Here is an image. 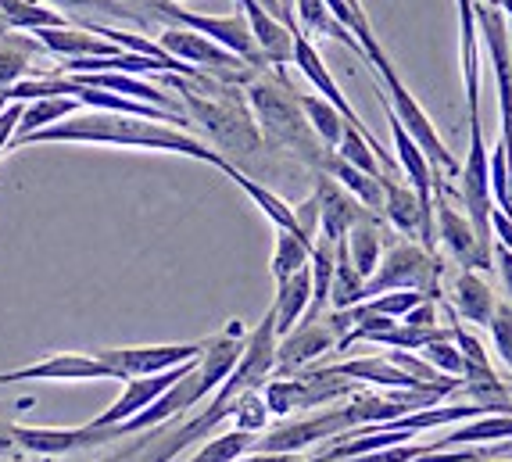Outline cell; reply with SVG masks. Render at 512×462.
I'll return each instance as SVG.
<instances>
[{
    "label": "cell",
    "instance_id": "cell-26",
    "mask_svg": "<svg viewBox=\"0 0 512 462\" xmlns=\"http://www.w3.org/2000/svg\"><path fill=\"white\" fill-rule=\"evenodd\" d=\"M344 248H348V258H351V266H355V273H359L362 280H369V276L376 273V266H380V258H384L380 215L376 212L362 215L359 223L348 230V237H344Z\"/></svg>",
    "mask_w": 512,
    "mask_h": 462
},
{
    "label": "cell",
    "instance_id": "cell-27",
    "mask_svg": "<svg viewBox=\"0 0 512 462\" xmlns=\"http://www.w3.org/2000/svg\"><path fill=\"white\" fill-rule=\"evenodd\" d=\"M79 108H83V104H79L76 97H40V101L22 104V119H18V129H15V137H11L8 151H15L22 140L33 137V133H40V129H47V126H54V122L76 115Z\"/></svg>",
    "mask_w": 512,
    "mask_h": 462
},
{
    "label": "cell",
    "instance_id": "cell-30",
    "mask_svg": "<svg viewBox=\"0 0 512 462\" xmlns=\"http://www.w3.org/2000/svg\"><path fill=\"white\" fill-rule=\"evenodd\" d=\"M301 112H305L312 133L323 140V147L337 151V144H341V137H344V129H348V119H344V115L337 112L326 97H308V94H301Z\"/></svg>",
    "mask_w": 512,
    "mask_h": 462
},
{
    "label": "cell",
    "instance_id": "cell-43",
    "mask_svg": "<svg viewBox=\"0 0 512 462\" xmlns=\"http://www.w3.org/2000/svg\"><path fill=\"white\" fill-rule=\"evenodd\" d=\"M484 4H495V8H498V0H484Z\"/></svg>",
    "mask_w": 512,
    "mask_h": 462
},
{
    "label": "cell",
    "instance_id": "cell-32",
    "mask_svg": "<svg viewBox=\"0 0 512 462\" xmlns=\"http://www.w3.org/2000/svg\"><path fill=\"white\" fill-rule=\"evenodd\" d=\"M362 291H366V280H362V276L355 273V266H351L344 240H337V266H333L330 308H351V305H359Z\"/></svg>",
    "mask_w": 512,
    "mask_h": 462
},
{
    "label": "cell",
    "instance_id": "cell-38",
    "mask_svg": "<svg viewBox=\"0 0 512 462\" xmlns=\"http://www.w3.org/2000/svg\"><path fill=\"white\" fill-rule=\"evenodd\" d=\"M491 255H495V269H498V276H502L505 305L512 308V251L505 248V244H498V240H495V248H491Z\"/></svg>",
    "mask_w": 512,
    "mask_h": 462
},
{
    "label": "cell",
    "instance_id": "cell-45",
    "mask_svg": "<svg viewBox=\"0 0 512 462\" xmlns=\"http://www.w3.org/2000/svg\"><path fill=\"white\" fill-rule=\"evenodd\" d=\"M0 462H11V459H0Z\"/></svg>",
    "mask_w": 512,
    "mask_h": 462
},
{
    "label": "cell",
    "instance_id": "cell-24",
    "mask_svg": "<svg viewBox=\"0 0 512 462\" xmlns=\"http://www.w3.org/2000/svg\"><path fill=\"white\" fill-rule=\"evenodd\" d=\"M498 441H512V416L509 412H487L470 423H459L455 430L427 445V452H444V448H462V445H498Z\"/></svg>",
    "mask_w": 512,
    "mask_h": 462
},
{
    "label": "cell",
    "instance_id": "cell-18",
    "mask_svg": "<svg viewBox=\"0 0 512 462\" xmlns=\"http://www.w3.org/2000/svg\"><path fill=\"white\" fill-rule=\"evenodd\" d=\"M43 43L36 40L33 33H11L0 36V94L18 86L22 79H33V76H47L54 69H36V61L43 58Z\"/></svg>",
    "mask_w": 512,
    "mask_h": 462
},
{
    "label": "cell",
    "instance_id": "cell-33",
    "mask_svg": "<svg viewBox=\"0 0 512 462\" xmlns=\"http://www.w3.org/2000/svg\"><path fill=\"white\" fill-rule=\"evenodd\" d=\"M255 448V434L244 430H226V434H212L205 445H197V452L187 462H237L240 455H248Z\"/></svg>",
    "mask_w": 512,
    "mask_h": 462
},
{
    "label": "cell",
    "instance_id": "cell-4",
    "mask_svg": "<svg viewBox=\"0 0 512 462\" xmlns=\"http://www.w3.org/2000/svg\"><path fill=\"white\" fill-rule=\"evenodd\" d=\"M366 61L373 65V72L380 76V83L387 86V90H380L384 94V101L391 104V112L398 115V122H402L405 129H409V137L419 144V151L427 154V162L434 165V172L441 176V172H448V176H459L462 165L455 162V154L444 147V140L437 137V126L430 122V115L423 112V104L412 97V90L402 83V76H398V69L391 65V58L384 54V47H376V51L366 54Z\"/></svg>",
    "mask_w": 512,
    "mask_h": 462
},
{
    "label": "cell",
    "instance_id": "cell-42",
    "mask_svg": "<svg viewBox=\"0 0 512 462\" xmlns=\"http://www.w3.org/2000/svg\"><path fill=\"white\" fill-rule=\"evenodd\" d=\"M4 33H11V29H8V22H4V18H0V36H4Z\"/></svg>",
    "mask_w": 512,
    "mask_h": 462
},
{
    "label": "cell",
    "instance_id": "cell-19",
    "mask_svg": "<svg viewBox=\"0 0 512 462\" xmlns=\"http://www.w3.org/2000/svg\"><path fill=\"white\" fill-rule=\"evenodd\" d=\"M36 40L43 43V51L54 54L61 61H83V58H111L122 54L119 43L104 40V36L90 33V29L65 26V29H36Z\"/></svg>",
    "mask_w": 512,
    "mask_h": 462
},
{
    "label": "cell",
    "instance_id": "cell-6",
    "mask_svg": "<svg viewBox=\"0 0 512 462\" xmlns=\"http://www.w3.org/2000/svg\"><path fill=\"white\" fill-rule=\"evenodd\" d=\"M154 43H158V47H162V51L169 54V58L183 61V65H190V69H197V72H205V76L219 79V83L248 86L251 79L262 76V72H258L255 65H248L244 58H237L233 51L219 47V43L208 40V36L194 33V29L165 26Z\"/></svg>",
    "mask_w": 512,
    "mask_h": 462
},
{
    "label": "cell",
    "instance_id": "cell-17",
    "mask_svg": "<svg viewBox=\"0 0 512 462\" xmlns=\"http://www.w3.org/2000/svg\"><path fill=\"white\" fill-rule=\"evenodd\" d=\"M240 11H244V18H248L251 36H255L258 51H262L269 69H283L287 61H294V33L283 26L280 18L269 15L258 0H240Z\"/></svg>",
    "mask_w": 512,
    "mask_h": 462
},
{
    "label": "cell",
    "instance_id": "cell-14",
    "mask_svg": "<svg viewBox=\"0 0 512 462\" xmlns=\"http://www.w3.org/2000/svg\"><path fill=\"white\" fill-rule=\"evenodd\" d=\"M29 380H115L111 369L104 366L97 355H79V351H61V355H47V359L33 362V366H18L0 373V387L8 384H29Z\"/></svg>",
    "mask_w": 512,
    "mask_h": 462
},
{
    "label": "cell",
    "instance_id": "cell-36",
    "mask_svg": "<svg viewBox=\"0 0 512 462\" xmlns=\"http://www.w3.org/2000/svg\"><path fill=\"white\" fill-rule=\"evenodd\" d=\"M419 355H423V359H427L430 366L437 369V373L462 380V351H459V344L452 341V334L441 337V341L423 344V348H419Z\"/></svg>",
    "mask_w": 512,
    "mask_h": 462
},
{
    "label": "cell",
    "instance_id": "cell-2",
    "mask_svg": "<svg viewBox=\"0 0 512 462\" xmlns=\"http://www.w3.org/2000/svg\"><path fill=\"white\" fill-rule=\"evenodd\" d=\"M165 83L180 94L183 112L187 119H194L197 126L205 129L208 137L219 144V154H255L262 147V133H258V122L251 115V104L244 101L237 86L219 83L212 76H172L165 72Z\"/></svg>",
    "mask_w": 512,
    "mask_h": 462
},
{
    "label": "cell",
    "instance_id": "cell-8",
    "mask_svg": "<svg viewBox=\"0 0 512 462\" xmlns=\"http://www.w3.org/2000/svg\"><path fill=\"white\" fill-rule=\"evenodd\" d=\"M434 226H437V240L448 248V255H452L462 269H473V273L495 269V255H491L495 244L480 240V233L473 230V223H470V215L459 212V208L444 197L441 183H437V190H434Z\"/></svg>",
    "mask_w": 512,
    "mask_h": 462
},
{
    "label": "cell",
    "instance_id": "cell-31",
    "mask_svg": "<svg viewBox=\"0 0 512 462\" xmlns=\"http://www.w3.org/2000/svg\"><path fill=\"white\" fill-rule=\"evenodd\" d=\"M308 258H312V244H308L305 237H298V233H291V230H276L273 262H269L276 283L287 280V276H294V273H301V269L308 266Z\"/></svg>",
    "mask_w": 512,
    "mask_h": 462
},
{
    "label": "cell",
    "instance_id": "cell-16",
    "mask_svg": "<svg viewBox=\"0 0 512 462\" xmlns=\"http://www.w3.org/2000/svg\"><path fill=\"white\" fill-rule=\"evenodd\" d=\"M316 205H319V233H323L326 240H333V244L348 237V230L359 223L362 215H369V208H362L359 201L333 180V176H326V172L316 176Z\"/></svg>",
    "mask_w": 512,
    "mask_h": 462
},
{
    "label": "cell",
    "instance_id": "cell-9",
    "mask_svg": "<svg viewBox=\"0 0 512 462\" xmlns=\"http://www.w3.org/2000/svg\"><path fill=\"white\" fill-rule=\"evenodd\" d=\"M205 341H190V344H137V348H104L97 351V359L111 369L115 380H133V377H154V373H165V369H176L183 362L201 359Z\"/></svg>",
    "mask_w": 512,
    "mask_h": 462
},
{
    "label": "cell",
    "instance_id": "cell-22",
    "mask_svg": "<svg viewBox=\"0 0 512 462\" xmlns=\"http://www.w3.org/2000/svg\"><path fill=\"white\" fill-rule=\"evenodd\" d=\"M319 172L333 176V180L341 183V187L348 190V194L355 197L362 208H369V212H376V215L384 212V176H369V172L355 169V165L344 162L337 151H326Z\"/></svg>",
    "mask_w": 512,
    "mask_h": 462
},
{
    "label": "cell",
    "instance_id": "cell-34",
    "mask_svg": "<svg viewBox=\"0 0 512 462\" xmlns=\"http://www.w3.org/2000/svg\"><path fill=\"white\" fill-rule=\"evenodd\" d=\"M230 423L233 430H244V434H265L273 416H269V405H265L262 391H244L230 402Z\"/></svg>",
    "mask_w": 512,
    "mask_h": 462
},
{
    "label": "cell",
    "instance_id": "cell-44",
    "mask_svg": "<svg viewBox=\"0 0 512 462\" xmlns=\"http://www.w3.org/2000/svg\"><path fill=\"white\" fill-rule=\"evenodd\" d=\"M294 462H308V459H301V455H298V459H294Z\"/></svg>",
    "mask_w": 512,
    "mask_h": 462
},
{
    "label": "cell",
    "instance_id": "cell-12",
    "mask_svg": "<svg viewBox=\"0 0 512 462\" xmlns=\"http://www.w3.org/2000/svg\"><path fill=\"white\" fill-rule=\"evenodd\" d=\"M197 362V359H194ZM194 362H183V366L176 369H165V373H154V377H133L122 384V394L115 398V402L108 405V409L97 416V420H90L94 427L108 430V427H119V423H129L133 416H140V412L147 409V405H154L158 398H162L165 391H169L176 380H183L194 369Z\"/></svg>",
    "mask_w": 512,
    "mask_h": 462
},
{
    "label": "cell",
    "instance_id": "cell-11",
    "mask_svg": "<svg viewBox=\"0 0 512 462\" xmlns=\"http://www.w3.org/2000/svg\"><path fill=\"white\" fill-rule=\"evenodd\" d=\"M341 330L330 319V312H323L319 319H301L291 334L276 341V373L273 377H294L301 369H308L319 355H326L330 348H337Z\"/></svg>",
    "mask_w": 512,
    "mask_h": 462
},
{
    "label": "cell",
    "instance_id": "cell-7",
    "mask_svg": "<svg viewBox=\"0 0 512 462\" xmlns=\"http://www.w3.org/2000/svg\"><path fill=\"white\" fill-rule=\"evenodd\" d=\"M351 412L348 405H333L323 412H301L298 420H283L269 427L265 434L255 437V452H273V455H301L312 445H326L337 434L351 430Z\"/></svg>",
    "mask_w": 512,
    "mask_h": 462
},
{
    "label": "cell",
    "instance_id": "cell-41",
    "mask_svg": "<svg viewBox=\"0 0 512 462\" xmlns=\"http://www.w3.org/2000/svg\"><path fill=\"white\" fill-rule=\"evenodd\" d=\"M258 4H262V8L269 11V15H276V18H280L283 26H287V18H283V8H280V4H276V0H258Z\"/></svg>",
    "mask_w": 512,
    "mask_h": 462
},
{
    "label": "cell",
    "instance_id": "cell-35",
    "mask_svg": "<svg viewBox=\"0 0 512 462\" xmlns=\"http://www.w3.org/2000/svg\"><path fill=\"white\" fill-rule=\"evenodd\" d=\"M337 154H341V158L348 165H355V169L369 172V176H387L384 165H380V158H376V151L369 147V140L362 137V133L355 126L344 129L341 144H337Z\"/></svg>",
    "mask_w": 512,
    "mask_h": 462
},
{
    "label": "cell",
    "instance_id": "cell-13",
    "mask_svg": "<svg viewBox=\"0 0 512 462\" xmlns=\"http://www.w3.org/2000/svg\"><path fill=\"white\" fill-rule=\"evenodd\" d=\"M194 434H190L187 420H172L162 423V427H151V430H140L133 434L129 445H122L119 452L104 455L97 462H172L180 452L194 448Z\"/></svg>",
    "mask_w": 512,
    "mask_h": 462
},
{
    "label": "cell",
    "instance_id": "cell-25",
    "mask_svg": "<svg viewBox=\"0 0 512 462\" xmlns=\"http://www.w3.org/2000/svg\"><path fill=\"white\" fill-rule=\"evenodd\" d=\"M308 305H312V273L308 266L301 273L287 276V280L276 283V298H273V319H276V337H287L294 326L305 319Z\"/></svg>",
    "mask_w": 512,
    "mask_h": 462
},
{
    "label": "cell",
    "instance_id": "cell-3",
    "mask_svg": "<svg viewBox=\"0 0 512 462\" xmlns=\"http://www.w3.org/2000/svg\"><path fill=\"white\" fill-rule=\"evenodd\" d=\"M248 104L251 115L258 122V133H262V144L276 147V151H291L298 158H305L308 165H323L326 151L323 140L312 133L305 112H301V94L294 90L283 72L276 69L273 76H258L248 83Z\"/></svg>",
    "mask_w": 512,
    "mask_h": 462
},
{
    "label": "cell",
    "instance_id": "cell-23",
    "mask_svg": "<svg viewBox=\"0 0 512 462\" xmlns=\"http://www.w3.org/2000/svg\"><path fill=\"white\" fill-rule=\"evenodd\" d=\"M222 172H226V176H230V180L237 183V187L244 190V194H248L251 201H255L258 212H262L265 219H269V223L276 226V230H291V233H298V237H305V230H301V223H298V212H294V208L287 205V201H283L280 194H273V190L262 187L258 180H251L248 172H240L233 162L222 165ZM308 244H316V240H308Z\"/></svg>",
    "mask_w": 512,
    "mask_h": 462
},
{
    "label": "cell",
    "instance_id": "cell-37",
    "mask_svg": "<svg viewBox=\"0 0 512 462\" xmlns=\"http://www.w3.org/2000/svg\"><path fill=\"white\" fill-rule=\"evenodd\" d=\"M487 334H491V341H495L498 359L512 369V308L505 305V301H498L495 316H491V323H487Z\"/></svg>",
    "mask_w": 512,
    "mask_h": 462
},
{
    "label": "cell",
    "instance_id": "cell-5",
    "mask_svg": "<svg viewBox=\"0 0 512 462\" xmlns=\"http://www.w3.org/2000/svg\"><path fill=\"white\" fill-rule=\"evenodd\" d=\"M387 291H419L441 301V258H437V251H427L416 240H402V244L387 248L376 273L366 280L362 301Z\"/></svg>",
    "mask_w": 512,
    "mask_h": 462
},
{
    "label": "cell",
    "instance_id": "cell-39",
    "mask_svg": "<svg viewBox=\"0 0 512 462\" xmlns=\"http://www.w3.org/2000/svg\"><path fill=\"white\" fill-rule=\"evenodd\" d=\"M11 455H22V448L15 441V423L0 416V459H11Z\"/></svg>",
    "mask_w": 512,
    "mask_h": 462
},
{
    "label": "cell",
    "instance_id": "cell-28",
    "mask_svg": "<svg viewBox=\"0 0 512 462\" xmlns=\"http://www.w3.org/2000/svg\"><path fill=\"white\" fill-rule=\"evenodd\" d=\"M58 8L65 18H76L79 26L97 22V18H122V22H147L144 11H137L133 0H43Z\"/></svg>",
    "mask_w": 512,
    "mask_h": 462
},
{
    "label": "cell",
    "instance_id": "cell-10",
    "mask_svg": "<svg viewBox=\"0 0 512 462\" xmlns=\"http://www.w3.org/2000/svg\"><path fill=\"white\" fill-rule=\"evenodd\" d=\"M15 441L22 452L40 455V459H58V455H76V452H97L104 445H115L119 441V430L94 427V423H83V427H18L15 423Z\"/></svg>",
    "mask_w": 512,
    "mask_h": 462
},
{
    "label": "cell",
    "instance_id": "cell-29",
    "mask_svg": "<svg viewBox=\"0 0 512 462\" xmlns=\"http://www.w3.org/2000/svg\"><path fill=\"white\" fill-rule=\"evenodd\" d=\"M0 18L8 22V29L18 33H36V29H65L69 18L61 11L36 4V0H0Z\"/></svg>",
    "mask_w": 512,
    "mask_h": 462
},
{
    "label": "cell",
    "instance_id": "cell-20",
    "mask_svg": "<svg viewBox=\"0 0 512 462\" xmlns=\"http://www.w3.org/2000/svg\"><path fill=\"white\" fill-rule=\"evenodd\" d=\"M69 76H76L79 83H86V86H97V90H108V94L133 97V101L154 104V108H165V112L187 115L183 112V104L176 101V97L165 94L162 86L144 83L140 76H129V72H69Z\"/></svg>",
    "mask_w": 512,
    "mask_h": 462
},
{
    "label": "cell",
    "instance_id": "cell-21",
    "mask_svg": "<svg viewBox=\"0 0 512 462\" xmlns=\"http://www.w3.org/2000/svg\"><path fill=\"white\" fill-rule=\"evenodd\" d=\"M448 308H452L462 323L487 326V323H491V316H495L498 298H495V291H491V283H487L484 276L473 273V269H462V273L455 276V283H452Z\"/></svg>",
    "mask_w": 512,
    "mask_h": 462
},
{
    "label": "cell",
    "instance_id": "cell-40",
    "mask_svg": "<svg viewBox=\"0 0 512 462\" xmlns=\"http://www.w3.org/2000/svg\"><path fill=\"white\" fill-rule=\"evenodd\" d=\"M276 4L283 8V18H287V29H291V33H301V29H298V18H294V0H276Z\"/></svg>",
    "mask_w": 512,
    "mask_h": 462
},
{
    "label": "cell",
    "instance_id": "cell-1",
    "mask_svg": "<svg viewBox=\"0 0 512 462\" xmlns=\"http://www.w3.org/2000/svg\"><path fill=\"white\" fill-rule=\"evenodd\" d=\"M29 144H97V147H137V151H169V154H183V158H197V162H208L219 172L222 165L230 162L215 147L190 137L187 129L169 126V122L137 119V115H119V112H76L69 119H61L54 126L40 129V133H33V137H26L18 147H29Z\"/></svg>",
    "mask_w": 512,
    "mask_h": 462
},
{
    "label": "cell",
    "instance_id": "cell-15",
    "mask_svg": "<svg viewBox=\"0 0 512 462\" xmlns=\"http://www.w3.org/2000/svg\"><path fill=\"white\" fill-rule=\"evenodd\" d=\"M380 104H384V115H387V122H391V137H394V162H398V169L409 176V187L419 194V201L427 208H434V190H437V183H441V176L434 172V165L427 162V154L419 151V144L409 137V129L398 122V115L391 112V104L384 101V94H380Z\"/></svg>",
    "mask_w": 512,
    "mask_h": 462
}]
</instances>
